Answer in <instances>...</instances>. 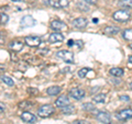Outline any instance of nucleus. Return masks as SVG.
Masks as SVG:
<instances>
[{"label": "nucleus", "mask_w": 132, "mask_h": 124, "mask_svg": "<svg viewBox=\"0 0 132 124\" xmlns=\"http://www.w3.org/2000/svg\"><path fill=\"white\" fill-rule=\"evenodd\" d=\"M6 111V104L3 102H0V114Z\"/></svg>", "instance_id": "obj_32"}, {"label": "nucleus", "mask_w": 132, "mask_h": 124, "mask_svg": "<svg viewBox=\"0 0 132 124\" xmlns=\"http://www.w3.org/2000/svg\"><path fill=\"white\" fill-rule=\"evenodd\" d=\"M13 2H22V1H24V0H12Z\"/></svg>", "instance_id": "obj_36"}, {"label": "nucleus", "mask_w": 132, "mask_h": 124, "mask_svg": "<svg viewBox=\"0 0 132 124\" xmlns=\"http://www.w3.org/2000/svg\"><path fill=\"white\" fill-rule=\"evenodd\" d=\"M110 75H112L114 77H121L123 75V69L121 68H111L110 69Z\"/></svg>", "instance_id": "obj_19"}, {"label": "nucleus", "mask_w": 132, "mask_h": 124, "mask_svg": "<svg viewBox=\"0 0 132 124\" xmlns=\"http://www.w3.org/2000/svg\"><path fill=\"white\" fill-rule=\"evenodd\" d=\"M23 46H24V44L21 42V41H19V40L11 41L10 44H9V48L11 49V51H13V52H20V51H22Z\"/></svg>", "instance_id": "obj_12"}, {"label": "nucleus", "mask_w": 132, "mask_h": 124, "mask_svg": "<svg viewBox=\"0 0 132 124\" xmlns=\"http://www.w3.org/2000/svg\"><path fill=\"white\" fill-rule=\"evenodd\" d=\"M122 36L126 41H132V30L131 29H128L122 32Z\"/></svg>", "instance_id": "obj_23"}, {"label": "nucleus", "mask_w": 132, "mask_h": 124, "mask_svg": "<svg viewBox=\"0 0 132 124\" xmlns=\"http://www.w3.org/2000/svg\"><path fill=\"white\" fill-rule=\"evenodd\" d=\"M21 119H22V121H24L26 123H35L36 122V117L33 113L29 112V111H24L21 114Z\"/></svg>", "instance_id": "obj_11"}, {"label": "nucleus", "mask_w": 132, "mask_h": 124, "mask_svg": "<svg viewBox=\"0 0 132 124\" xmlns=\"http://www.w3.org/2000/svg\"><path fill=\"white\" fill-rule=\"evenodd\" d=\"M130 88L132 89V82H131V84H130Z\"/></svg>", "instance_id": "obj_39"}, {"label": "nucleus", "mask_w": 132, "mask_h": 124, "mask_svg": "<svg viewBox=\"0 0 132 124\" xmlns=\"http://www.w3.org/2000/svg\"><path fill=\"white\" fill-rule=\"evenodd\" d=\"M82 1H85L86 3H89V5H96L98 0H82Z\"/></svg>", "instance_id": "obj_33"}, {"label": "nucleus", "mask_w": 132, "mask_h": 124, "mask_svg": "<svg viewBox=\"0 0 132 124\" xmlns=\"http://www.w3.org/2000/svg\"><path fill=\"white\" fill-rule=\"evenodd\" d=\"M32 104H31V102L30 101H22V102H20L19 103V108L20 109H28V108H30Z\"/></svg>", "instance_id": "obj_28"}, {"label": "nucleus", "mask_w": 132, "mask_h": 124, "mask_svg": "<svg viewBox=\"0 0 132 124\" xmlns=\"http://www.w3.org/2000/svg\"><path fill=\"white\" fill-rule=\"evenodd\" d=\"M0 79H1L2 82H5V84L8 85V86H13V85H14L13 79H12V78H10V77H8V76L2 75L1 77H0Z\"/></svg>", "instance_id": "obj_21"}, {"label": "nucleus", "mask_w": 132, "mask_h": 124, "mask_svg": "<svg viewBox=\"0 0 132 124\" xmlns=\"http://www.w3.org/2000/svg\"><path fill=\"white\" fill-rule=\"evenodd\" d=\"M128 60H129V63L132 64V56H129V59H128Z\"/></svg>", "instance_id": "obj_37"}, {"label": "nucleus", "mask_w": 132, "mask_h": 124, "mask_svg": "<svg viewBox=\"0 0 132 124\" xmlns=\"http://www.w3.org/2000/svg\"><path fill=\"white\" fill-rule=\"evenodd\" d=\"M50 26L55 32H63V31L67 30L66 23H64L63 21H60V20H53V21L50 23Z\"/></svg>", "instance_id": "obj_4"}, {"label": "nucleus", "mask_w": 132, "mask_h": 124, "mask_svg": "<svg viewBox=\"0 0 132 124\" xmlns=\"http://www.w3.org/2000/svg\"><path fill=\"white\" fill-rule=\"evenodd\" d=\"M24 42L28 46L30 47H36L39 46L42 42V40L39 36H34V35H30V36H26V39H24Z\"/></svg>", "instance_id": "obj_5"}, {"label": "nucleus", "mask_w": 132, "mask_h": 124, "mask_svg": "<svg viewBox=\"0 0 132 124\" xmlns=\"http://www.w3.org/2000/svg\"><path fill=\"white\" fill-rule=\"evenodd\" d=\"M6 42V34L3 32H0V45H3Z\"/></svg>", "instance_id": "obj_30"}, {"label": "nucleus", "mask_w": 132, "mask_h": 124, "mask_svg": "<svg viewBox=\"0 0 132 124\" xmlns=\"http://www.w3.org/2000/svg\"><path fill=\"white\" fill-rule=\"evenodd\" d=\"M118 6L121 8H132V0H119Z\"/></svg>", "instance_id": "obj_20"}, {"label": "nucleus", "mask_w": 132, "mask_h": 124, "mask_svg": "<svg viewBox=\"0 0 132 124\" xmlns=\"http://www.w3.org/2000/svg\"><path fill=\"white\" fill-rule=\"evenodd\" d=\"M96 118L99 122L104 123V124H111V117L109 113L105 112V111H100V112H98Z\"/></svg>", "instance_id": "obj_6"}, {"label": "nucleus", "mask_w": 132, "mask_h": 124, "mask_svg": "<svg viewBox=\"0 0 132 124\" xmlns=\"http://www.w3.org/2000/svg\"><path fill=\"white\" fill-rule=\"evenodd\" d=\"M61 91H62V88L59 86H52V87H50V88H47V90H46L47 94H50V96H57Z\"/></svg>", "instance_id": "obj_17"}, {"label": "nucleus", "mask_w": 132, "mask_h": 124, "mask_svg": "<svg viewBox=\"0 0 132 124\" xmlns=\"http://www.w3.org/2000/svg\"><path fill=\"white\" fill-rule=\"evenodd\" d=\"M72 24L76 29H85L86 25H87V20L85 18H77L75 20H73Z\"/></svg>", "instance_id": "obj_13"}, {"label": "nucleus", "mask_w": 132, "mask_h": 124, "mask_svg": "<svg viewBox=\"0 0 132 124\" xmlns=\"http://www.w3.org/2000/svg\"><path fill=\"white\" fill-rule=\"evenodd\" d=\"M73 43H74V41H73V40H69V41H68V46H72Z\"/></svg>", "instance_id": "obj_35"}, {"label": "nucleus", "mask_w": 132, "mask_h": 124, "mask_svg": "<svg viewBox=\"0 0 132 124\" xmlns=\"http://www.w3.org/2000/svg\"><path fill=\"white\" fill-rule=\"evenodd\" d=\"M20 23H21L22 28H31V26H33L35 24V20L31 15H24L23 18L21 19Z\"/></svg>", "instance_id": "obj_8"}, {"label": "nucleus", "mask_w": 132, "mask_h": 124, "mask_svg": "<svg viewBox=\"0 0 132 124\" xmlns=\"http://www.w3.org/2000/svg\"><path fill=\"white\" fill-rule=\"evenodd\" d=\"M89 72H90L89 68H81L80 70H78V76H79L80 78H85Z\"/></svg>", "instance_id": "obj_27"}, {"label": "nucleus", "mask_w": 132, "mask_h": 124, "mask_svg": "<svg viewBox=\"0 0 132 124\" xmlns=\"http://www.w3.org/2000/svg\"><path fill=\"white\" fill-rule=\"evenodd\" d=\"M119 31L120 30H119L117 26L108 25L104 29V34L105 35H114V34H117V33H119Z\"/></svg>", "instance_id": "obj_15"}, {"label": "nucleus", "mask_w": 132, "mask_h": 124, "mask_svg": "<svg viewBox=\"0 0 132 124\" xmlns=\"http://www.w3.org/2000/svg\"><path fill=\"white\" fill-rule=\"evenodd\" d=\"M44 2L47 6L55 8V9H62V5H61V0H44Z\"/></svg>", "instance_id": "obj_18"}, {"label": "nucleus", "mask_w": 132, "mask_h": 124, "mask_svg": "<svg viewBox=\"0 0 132 124\" xmlns=\"http://www.w3.org/2000/svg\"><path fill=\"white\" fill-rule=\"evenodd\" d=\"M120 100H122V101H129L130 98L127 97V96H121V97H120Z\"/></svg>", "instance_id": "obj_34"}, {"label": "nucleus", "mask_w": 132, "mask_h": 124, "mask_svg": "<svg viewBox=\"0 0 132 124\" xmlns=\"http://www.w3.org/2000/svg\"><path fill=\"white\" fill-rule=\"evenodd\" d=\"M117 119L121 120V121H126V120L132 119V109L121 110L119 113H117Z\"/></svg>", "instance_id": "obj_9"}, {"label": "nucleus", "mask_w": 132, "mask_h": 124, "mask_svg": "<svg viewBox=\"0 0 132 124\" xmlns=\"http://www.w3.org/2000/svg\"><path fill=\"white\" fill-rule=\"evenodd\" d=\"M64 41V35L61 32H54L48 36V43H60Z\"/></svg>", "instance_id": "obj_10"}, {"label": "nucleus", "mask_w": 132, "mask_h": 124, "mask_svg": "<svg viewBox=\"0 0 132 124\" xmlns=\"http://www.w3.org/2000/svg\"><path fill=\"white\" fill-rule=\"evenodd\" d=\"M112 18L118 22H127L130 20L131 13L128 10H119V11H116L112 14Z\"/></svg>", "instance_id": "obj_1"}, {"label": "nucleus", "mask_w": 132, "mask_h": 124, "mask_svg": "<svg viewBox=\"0 0 132 124\" xmlns=\"http://www.w3.org/2000/svg\"><path fill=\"white\" fill-rule=\"evenodd\" d=\"M82 110H85V111H93L95 110V105L93 104V103H90V102H86L82 104Z\"/></svg>", "instance_id": "obj_26"}, {"label": "nucleus", "mask_w": 132, "mask_h": 124, "mask_svg": "<svg viewBox=\"0 0 132 124\" xmlns=\"http://www.w3.org/2000/svg\"><path fill=\"white\" fill-rule=\"evenodd\" d=\"M129 47H130V48L132 49V44H129Z\"/></svg>", "instance_id": "obj_38"}, {"label": "nucleus", "mask_w": 132, "mask_h": 124, "mask_svg": "<svg viewBox=\"0 0 132 124\" xmlns=\"http://www.w3.org/2000/svg\"><path fill=\"white\" fill-rule=\"evenodd\" d=\"M77 7H78V9L81 11H89V7L87 6V3L85 1H82V0H80V1L77 3Z\"/></svg>", "instance_id": "obj_24"}, {"label": "nucleus", "mask_w": 132, "mask_h": 124, "mask_svg": "<svg viewBox=\"0 0 132 124\" xmlns=\"http://www.w3.org/2000/svg\"><path fill=\"white\" fill-rule=\"evenodd\" d=\"M73 124H90L88 121H85V120H77V121H74Z\"/></svg>", "instance_id": "obj_31"}, {"label": "nucleus", "mask_w": 132, "mask_h": 124, "mask_svg": "<svg viewBox=\"0 0 132 124\" xmlns=\"http://www.w3.org/2000/svg\"><path fill=\"white\" fill-rule=\"evenodd\" d=\"M93 100H94V102L102 103V102H105V100H106V94L105 93H99V94H97V96H95L93 98Z\"/></svg>", "instance_id": "obj_22"}, {"label": "nucleus", "mask_w": 132, "mask_h": 124, "mask_svg": "<svg viewBox=\"0 0 132 124\" xmlns=\"http://www.w3.org/2000/svg\"><path fill=\"white\" fill-rule=\"evenodd\" d=\"M69 104V99L68 97L66 96H62V97H59L56 99L55 101V105L57 107V108H63V107Z\"/></svg>", "instance_id": "obj_14"}, {"label": "nucleus", "mask_w": 132, "mask_h": 124, "mask_svg": "<svg viewBox=\"0 0 132 124\" xmlns=\"http://www.w3.org/2000/svg\"><path fill=\"white\" fill-rule=\"evenodd\" d=\"M8 21H9V15L0 12V25H3V24L8 23Z\"/></svg>", "instance_id": "obj_25"}, {"label": "nucleus", "mask_w": 132, "mask_h": 124, "mask_svg": "<svg viewBox=\"0 0 132 124\" xmlns=\"http://www.w3.org/2000/svg\"><path fill=\"white\" fill-rule=\"evenodd\" d=\"M56 57L57 58L63 59L66 63L73 64L74 63V54L71 51H66V49H63V51H59L56 53Z\"/></svg>", "instance_id": "obj_2"}, {"label": "nucleus", "mask_w": 132, "mask_h": 124, "mask_svg": "<svg viewBox=\"0 0 132 124\" xmlns=\"http://www.w3.org/2000/svg\"><path fill=\"white\" fill-rule=\"evenodd\" d=\"M54 113V108L51 104H44L38 110V114L41 118H48Z\"/></svg>", "instance_id": "obj_3"}, {"label": "nucleus", "mask_w": 132, "mask_h": 124, "mask_svg": "<svg viewBox=\"0 0 132 124\" xmlns=\"http://www.w3.org/2000/svg\"><path fill=\"white\" fill-rule=\"evenodd\" d=\"M28 93H30L31 96H36L39 93V90L36 88H33V87H30V88H28Z\"/></svg>", "instance_id": "obj_29"}, {"label": "nucleus", "mask_w": 132, "mask_h": 124, "mask_svg": "<svg viewBox=\"0 0 132 124\" xmlns=\"http://www.w3.org/2000/svg\"><path fill=\"white\" fill-rule=\"evenodd\" d=\"M61 109H62V113L66 114V115H72V114H74V112H75V107L73 104H71V103L63 107V108H61Z\"/></svg>", "instance_id": "obj_16"}, {"label": "nucleus", "mask_w": 132, "mask_h": 124, "mask_svg": "<svg viewBox=\"0 0 132 124\" xmlns=\"http://www.w3.org/2000/svg\"><path fill=\"white\" fill-rule=\"evenodd\" d=\"M69 97H72L75 100H81L85 97V91L80 88H73L69 91Z\"/></svg>", "instance_id": "obj_7"}]
</instances>
